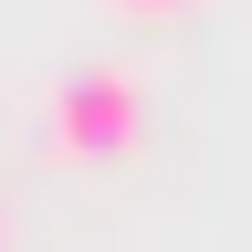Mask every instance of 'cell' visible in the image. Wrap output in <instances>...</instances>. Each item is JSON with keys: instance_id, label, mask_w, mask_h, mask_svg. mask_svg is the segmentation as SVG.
Here are the masks:
<instances>
[{"instance_id": "cell-1", "label": "cell", "mask_w": 252, "mask_h": 252, "mask_svg": "<svg viewBox=\"0 0 252 252\" xmlns=\"http://www.w3.org/2000/svg\"><path fill=\"white\" fill-rule=\"evenodd\" d=\"M42 137L53 158H74V168H105L147 137V84L137 63H74V74L42 84Z\"/></svg>"}, {"instance_id": "cell-2", "label": "cell", "mask_w": 252, "mask_h": 252, "mask_svg": "<svg viewBox=\"0 0 252 252\" xmlns=\"http://www.w3.org/2000/svg\"><path fill=\"white\" fill-rule=\"evenodd\" d=\"M116 11H137V21H179L189 0H116Z\"/></svg>"}, {"instance_id": "cell-3", "label": "cell", "mask_w": 252, "mask_h": 252, "mask_svg": "<svg viewBox=\"0 0 252 252\" xmlns=\"http://www.w3.org/2000/svg\"><path fill=\"white\" fill-rule=\"evenodd\" d=\"M0 231H11V210H0Z\"/></svg>"}]
</instances>
